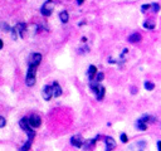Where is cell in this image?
Returning <instances> with one entry per match:
<instances>
[{"label": "cell", "instance_id": "cell-3", "mask_svg": "<svg viewBox=\"0 0 161 151\" xmlns=\"http://www.w3.org/2000/svg\"><path fill=\"white\" fill-rule=\"evenodd\" d=\"M36 69L38 64L28 63V69H26V76H25V83L28 87H33L36 82Z\"/></svg>", "mask_w": 161, "mask_h": 151}, {"label": "cell", "instance_id": "cell-11", "mask_svg": "<svg viewBox=\"0 0 161 151\" xmlns=\"http://www.w3.org/2000/svg\"><path fill=\"white\" fill-rule=\"evenodd\" d=\"M148 127H150V125L146 123L145 121H142L140 117L135 121V128H136L137 131H140V132H146V131L148 130Z\"/></svg>", "mask_w": 161, "mask_h": 151}, {"label": "cell", "instance_id": "cell-20", "mask_svg": "<svg viewBox=\"0 0 161 151\" xmlns=\"http://www.w3.org/2000/svg\"><path fill=\"white\" fill-rule=\"evenodd\" d=\"M160 4L158 3H152V4H150V10L153 13V14H157L158 11H160Z\"/></svg>", "mask_w": 161, "mask_h": 151}, {"label": "cell", "instance_id": "cell-18", "mask_svg": "<svg viewBox=\"0 0 161 151\" xmlns=\"http://www.w3.org/2000/svg\"><path fill=\"white\" fill-rule=\"evenodd\" d=\"M59 20H60L63 24H67V23H68V20H69V14H68L67 10H62V11L59 13Z\"/></svg>", "mask_w": 161, "mask_h": 151}, {"label": "cell", "instance_id": "cell-5", "mask_svg": "<svg viewBox=\"0 0 161 151\" xmlns=\"http://www.w3.org/2000/svg\"><path fill=\"white\" fill-rule=\"evenodd\" d=\"M53 10H54V1L47 0V1H44V4L40 8V14L44 16H49V15H52Z\"/></svg>", "mask_w": 161, "mask_h": 151}, {"label": "cell", "instance_id": "cell-2", "mask_svg": "<svg viewBox=\"0 0 161 151\" xmlns=\"http://www.w3.org/2000/svg\"><path fill=\"white\" fill-rule=\"evenodd\" d=\"M89 89L94 94V97H96V99L98 102L103 101V98L106 96V88H104V86H102L101 83H97L94 81H89Z\"/></svg>", "mask_w": 161, "mask_h": 151}, {"label": "cell", "instance_id": "cell-25", "mask_svg": "<svg viewBox=\"0 0 161 151\" xmlns=\"http://www.w3.org/2000/svg\"><path fill=\"white\" fill-rule=\"evenodd\" d=\"M137 92H138V91H137V88H136V86H131V87H130V93H131L132 96H135V94H137Z\"/></svg>", "mask_w": 161, "mask_h": 151}, {"label": "cell", "instance_id": "cell-29", "mask_svg": "<svg viewBox=\"0 0 161 151\" xmlns=\"http://www.w3.org/2000/svg\"><path fill=\"white\" fill-rule=\"evenodd\" d=\"M3 47H4V42L0 39V49H3Z\"/></svg>", "mask_w": 161, "mask_h": 151}, {"label": "cell", "instance_id": "cell-24", "mask_svg": "<svg viewBox=\"0 0 161 151\" xmlns=\"http://www.w3.org/2000/svg\"><path fill=\"white\" fill-rule=\"evenodd\" d=\"M78 52H79V53H82V54H84V53H88V52H89V48L84 44V45H83V48H80Z\"/></svg>", "mask_w": 161, "mask_h": 151}, {"label": "cell", "instance_id": "cell-15", "mask_svg": "<svg viewBox=\"0 0 161 151\" xmlns=\"http://www.w3.org/2000/svg\"><path fill=\"white\" fill-rule=\"evenodd\" d=\"M97 72H98L97 70V67L94 64H91L88 67V69H87V78H88V81H93V78H94V76H96Z\"/></svg>", "mask_w": 161, "mask_h": 151}, {"label": "cell", "instance_id": "cell-19", "mask_svg": "<svg viewBox=\"0 0 161 151\" xmlns=\"http://www.w3.org/2000/svg\"><path fill=\"white\" fill-rule=\"evenodd\" d=\"M103 79H104V73L103 72H97L96 76H94V78H93V81L97 82V83H102Z\"/></svg>", "mask_w": 161, "mask_h": 151}, {"label": "cell", "instance_id": "cell-14", "mask_svg": "<svg viewBox=\"0 0 161 151\" xmlns=\"http://www.w3.org/2000/svg\"><path fill=\"white\" fill-rule=\"evenodd\" d=\"M52 89H53V97H60L62 96V93H63V89H62V87L59 86V83L57 82V81H54L53 83H52Z\"/></svg>", "mask_w": 161, "mask_h": 151}, {"label": "cell", "instance_id": "cell-21", "mask_svg": "<svg viewBox=\"0 0 161 151\" xmlns=\"http://www.w3.org/2000/svg\"><path fill=\"white\" fill-rule=\"evenodd\" d=\"M119 141L122 142V143H128L130 142V137H128V135L126 133V132H121L119 133Z\"/></svg>", "mask_w": 161, "mask_h": 151}, {"label": "cell", "instance_id": "cell-23", "mask_svg": "<svg viewBox=\"0 0 161 151\" xmlns=\"http://www.w3.org/2000/svg\"><path fill=\"white\" fill-rule=\"evenodd\" d=\"M148 10H150V4H142L141 5V13L142 14H146Z\"/></svg>", "mask_w": 161, "mask_h": 151}, {"label": "cell", "instance_id": "cell-27", "mask_svg": "<svg viewBox=\"0 0 161 151\" xmlns=\"http://www.w3.org/2000/svg\"><path fill=\"white\" fill-rule=\"evenodd\" d=\"M156 148H157V151H161V140L156 141Z\"/></svg>", "mask_w": 161, "mask_h": 151}, {"label": "cell", "instance_id": "cell-6", "mask_svg": "<svg viewBox=\"0 0 161 151\" xmlns=\"http://www.w3.org/2000/svg\"><path fill=\"white\" fill-rule=\"evenodd\" d=\"M26 120H28V123L30 125V127L34 128V130L39 128L40 125H42V118L38 115H30L29 117H26Z\"/></svg>", "mask_w": 161, "mask_h": 151}, {"label": "cell", "instance_id": "cell-4", "mask_svg": "<svg viewBox=\"0 0 161 151\" xmlns=\"http://www.w3.org/2000/svg\"><path fill=\"white\" fill-rule=\"evenodd\" d=\"M101 138V135H97L96 137H93V138H88V140H84L83 141V145H82V150L83 151H93L94 150V147H96V143H97V141Z\"/></svg>", "mask_w": 161, "mask_h": 151}, {"label": "cell", "instance_id": "cell-22", "mask_svg": "<svg viewBox=\"0 0 161 151\" xmlns=\"http://www.w3.org/2000/svg\"><path fill=\"white\" fill-rule=\"evenodd\" d=\"M0 29H1L3 31H5V33H6V31L9 33V31L11 30V26H10L8 23H0Z\"/></svg>", "mask_w": 161, "mask_h": 151}, {"label": "cell", "instance_id": "cell-13", "mask_svg": "<svg viewBox=\"0 0 161 151\" xmlns=\"http://www.w3.org/2000/svg\"><path fill=\"white\" fill-rule=\"evenodd\" d=\"M42 54L40 53H31L30 55H29V58H28V63H33V64H40V62H42Z\"/></svg>", "mask_w": 161, "mask_h": 151}, {"label": "cell", "instance_id": "cell-26", "mask_svg": "<svg viewBox=\"0 0 161 151\" xmlns=\"http://www.w3.org/2000/svg\"><path fill=\"white\" fill-rule=\"evenodd\" d=\"M5 125H6V120H5V117L0 116V128H3Z\"/></svg>", "mask_w": 161, "mask_h": 151}, {"label": "cell", "instance_id": "cell-12", "mask_svg": "<svg viewBox=\"0 0 161 151\" xmlns=\"http://www.w3.org/2000/svg\"><path fill=\"white\" fill-rule=\"evenodd\" d=\"M127 40H128V43H131V44H137V43H140V42L142 40V35H141L140 33L135 31V33H131V34L128 35Z\"/></svg>", "mask_w": 161, "mask_h": 151}, {"label": "cell", "instance_id": "cell-10", "mask_svg": "<svg viewBox=\"0 0 161 151\" xmlns=\"http://www.w3.org/2000/svg\"><path fill=\"white\" fill-rule=\"evenodd\" d=\"M83 137L80 136V135H73L72 137H70V140H69V142H70V145L73 146V147H75V148H80L82 147V145H83Z\"/></svg>", "mask_w": 161, "mask_h": 151}, {"label": "cell", "instance_id": "cell-1", "mask_svg": "<svg viewBox=\"0 0 161 151\" xmlns=\"http://www.w3.org/2000/svg\"><path fill=\"white\" fill-rule=\"evenodd\" d=\"M19 126H20V128L24 130V131L26 132V135H28V140H26L25 143L19 148V151H29V150H30V146H31V143H33V141H34V137H35V131H34V128H31L30 125L28 123L26 117H24V118H21V120L19 121Z\"/></svg>", "mask_w": 161, "mask_h": 151}, {"label": "cell", "instance_id": "cell-16", "mask_svg": "<svg viewBox=\"0 0 161 151\" xmlns=\"http://www.w3.org/2000/svg\"><path fill=\"white\" fill-rule=\"evenodd\" d=\"M142 26L147 30H153L156 28V23L152 20V19H146L143 23H142Z\"/></svg>", "mask_w": 161, "mask_h": 151}, {"label": "cell", "instance_id": "cell-17", "mask_svg": "<svg viewBox=\"0 0 161 151\" xmlns=\"http://www.w3.org/2000/svg\"><path fill=\"white\" fill-rule=\"evenodd\" d=\"M155 83L152 82V81H148V79H146V81H143V89L145 91H147V92H152L153 89H155Z\"/></svg>", "mask_w": 161, "mask_h": 151}, {"label": "cell", "instance_id": "cell-28", "mask_svg": "<svg viewBox=\"0 0 161 151\" xmlns=\"http://www.w3.org/2000/svg\"><path fill=\"white\" fill-rule=\"evenodd\" d=\"M75 3H77V5H82L84 3V0H75Z\"/></svg>", "mask_w": 161, "mask_h": 151}, {"label": "cell", "instance_id": "cell-7", "mask_svg": "<svg viewBox=\"0 0 161 151\" xmlns=\"http://www.w3.org/2000/svg\"><path fill=\"white\" fill-rule=\"evenodd\" d=\"M104 151H113L117 147V142L112 136H104Z\"/></svg>", "mask_w": 161, "mask_h": 151}, {"label": "cell", "instance_id": "cell-9", "mask_svg": "<svg viewBox=\"0 0 161 151\" xmlns=\"http://www.w3.org/2000/svg\"><path fill=\"white\" fill-rule=\"evenodd\" d=\"M42 96L44 98V101H50L53 97V89H52V84H45L42 89Z\"/></svg>", "mask_w": 161, "mask_h": 151}, {"label": "cell", "instance_id": "cell-8", "mask_svg": "<svg viewBox=\"0 0 161 151\" xmlns=\"http://www.w3.org/2000/svg\"><path fill=\"white\" fill-rule=\"evenodd\" d=\"M132 151H147V141L146 140H137L132 146H131Z\"/></svg>", "mask_w": 161, "mask_h": 151}]
</instances>
